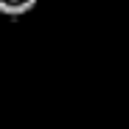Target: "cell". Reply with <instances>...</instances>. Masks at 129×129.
<instances>
[{
	"instance_id": "6da1fadb",
	"label": "cell",
	"mask_w": 129,
	"mask_h": 129,
	"mask_svg": "<svg viewBox=\"0 0 129 129\" xmlns=\"http://www.w3.org/2000/svg\"><path fill=\"white\" fill-rule=\"evenodd\" d=\"M37 3L39 0H0V14H6V17H23Z\"/></svg>"
}]
</instances>
